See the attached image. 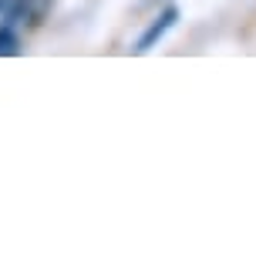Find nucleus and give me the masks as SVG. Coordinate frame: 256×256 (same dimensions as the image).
Here are the masks:
<instances>
[{
    "label": "nucleus",
    "mask_w": 256,
    "mask_h": 256,
    "mask_svg": "<svg viewBox=\"0 0 256 256\" xmlns=\"http://www.w3.org/2000/svg\"><path fill=\"white\" fill-rule=\"evenodd\" d=\"M176 17H179V10H176V7H166V10H162V17H155L152 24H148V30H145V34L138 38V44H135V51H138V54L152 51L155 44H158V40L166 38V30H168V27L176 24Z\"/></svg>",
    "instance_id": "obj_1"
},
{
    "label": "nucleus",
    "mask_w": 256,
    "mask_h": 256,
    "mask_svg": "<svg viewBox=\"0 0 256 256\" xmlns=\"http://www.w3.org/2000/svg\"><path fill=\"white\" fill-rule=\"evenodd\" d=\"M20 51V38L14 34L10 27H0V58H7V54H17Z\"/></svg>",
    "instance_id": "obj_2"
}]
</instances>
